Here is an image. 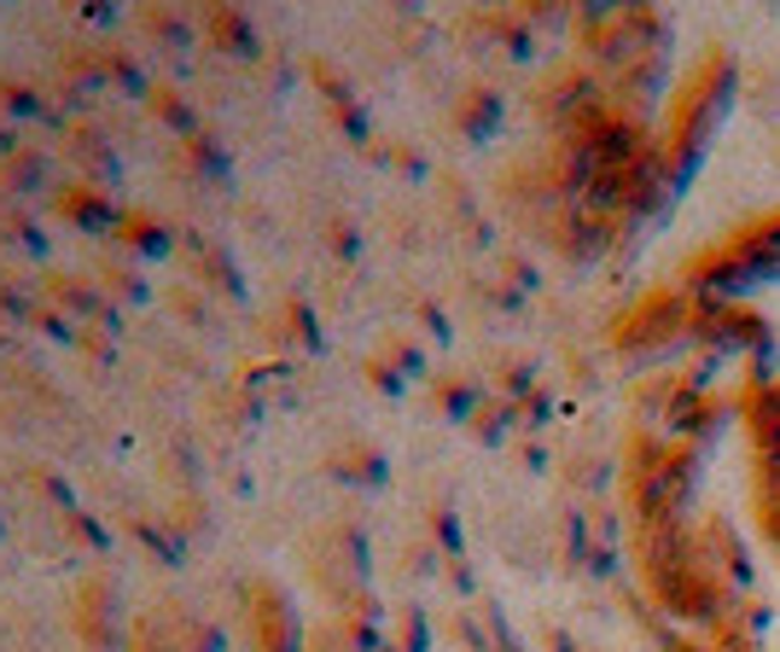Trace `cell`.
Instances as JSON below:
<instances>
[{"mask_svg": "<svg viewBox=\"0 0 780 652\" xmlns=\"http://www.w3.org/2000/svg\"><path fill=\"white\" fill-rule=\"evenodd\" d=\"M58 210H65L76 228H88V233H111V228H117L111 198L94 193V187H65V193H58Z\"/></svg>", "mask_w": 780, "mask_h": 652, "instance_id": "obj_1", "label": "cell"}, {"mask_svg": "<svg viewBox=\"0 0 780 652\" xmlns=\"http://www.w3.org/2000/svg\"><path fill=\"white\" fill-rule=\"evenodd\" d=\"M117 233L129 239L140 257H158V251H170V228H163V221H152V216H129V221H122Z\"/></svg>", "mask_w": 780, "mask_h": 652, "instance_id": "obj_2", "label": "cell"}, {"mask_svg": "<svg viewBox=\"0 0 780 652\" xmlns=\"http://www.w3.org/2000/svg\"><path fill=\"white\" fill-rule=\"evenodd\" d=\"M210 30H216V41H221L228 53H257V30L245 24L239 12H228V7H221V12H210Z\"/></svg>", "mask_w": 780, "mask_h": 652, "instance_id": "obj_3", "label": "cell"}, {"mask_svg": "<svg viewBox=\"0 0 780 652\" xmlns=\"http://www.w3.org/2000/svg\"><path fill=\"white\" fill-rule=\"evenodd\" d=\"M147 99H152V111H158L163 122H175V129H193V122H198V111L181 106V94H170V88H152Z\"/></svg>", "mask_w": 780, "mask_h": 652, "instance_id": "obj_4", "label": "cell"}, {"mask_svg": "<svg viewBox=\"0 0 780 652\" xmlns=\"http://www.w3.org/2000/svg\"><path fill=\"white\" fill-rule=\"evenodd\" d=\"M53 297H58V303H76L82 315H88V309H99V297L88 292V280H53Z\"/></svg>", "mask_w": 780, "mask_h": 652, "instance_id": "obj_5", "label": "cell"}, {"mask_svg": "<svg viewBox=\"0 0 780 652\" xmlns=\"http://www.w3.org/2000/svg\"><path fill=\"white\" fill-rule=\"evenodd\" d=\"M65 524H71V530H76V536H82V542H88V547H111V536H106V530H99V524H94V513H71Z\"/></svg>", "mask_w": 780, "mask_h": 652, "instance_id": "obj_6", "label": "cell"}, {"mask_svg": "<svg viewBox=\"0 0 780 652\" xmlns=\"http://www.w3.org/2000/svg\"><path fill=\"white\" fill-rule=\"evenodd\" d=\"M106 280L117 285V292H122V297H134V303H140V297H147V280H140L134 269H117V274L106 269Z\"/></svg>", "mask_w": 780, "mask_h": 652, "instance_id": "obj_7", "label": "cell"}, {"mask_svg": "<svg viewBox=\"0 0 780 652\" xmlns=\"http://www.w3.org/2000/svg\"><path fill=\"white\" fill-rule=\"evenodd\" d=\"M0 94H7V99H0V106H7V111H41V106H35V88H24V82H18V88L7 82V88H0Z\"/></svg>", "mask_w": 780, "mask_h": 652, "instance_id": "obj_8", "label": "cell"}]
</instances>
